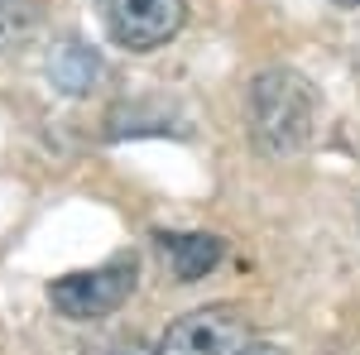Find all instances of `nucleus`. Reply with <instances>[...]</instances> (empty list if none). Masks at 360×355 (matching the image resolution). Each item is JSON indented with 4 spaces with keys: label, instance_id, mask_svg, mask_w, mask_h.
Returning a JSON list of instances; mask_svg holds the SVG:
<instances>
[{
    "label": "nucleus",
    "instance_id": "1",
    "mask_svg": "<svg viewBox=\"0 0 360 355\" xmlns=\"http://www.w3.org/2000/svg\"><path fill=\"white\" fill-rule=\"evenodd\" d=\"M317 120V96L303 72L293 67H264L250 82V135L255 149L269 159H288L312 139Z\"/></svg>",
    "mask_w": 360,
    "mask_h": 355
},
{
    "label": "nucleus",
    "instance_id": "8",
    "mask_svg": "<svg viewBox=\"0 0 360 355\" xmlns=\"http://www.w3.org/2000/svg\"><path fill=\"white\" fill-rule=\"evenodd\" d=\"M25 20H29V0H0V44L10 34H20Z\"/></svg>",
    "mask_w": 360,
    "mask_h": 355
},
{
    "label": "nucleus",
    "instance_id": "4",
    "mask_svg": "<svg viewBox=\"0 0 360 355\" xmlns=\"http://www.w3.org/2000/svg\"><path fill=\"white\" fill-rule=\"evenodd\" d=\"M250 346V322L236 302H212L183 312L159 341V355H240Z\"/></svg>",
    "mask_w": 360,
    "mask_h": 355
},
{
    "label": "nucleus",
    "instance_id": "10",
    "mask_svg": "<svg viewBox=\"0 0 360 355\" xmlns=\"http://www.w3.org/2000/svg\"><path fill=\"white\" fill-rule=\"evenodd\" d=\"M336 5H341V10H356V5H360V0H336Z\"/></svg>",
    "mask_w": 360,
    "mask_h": 355
},
{
    "label": "nucleus",
    "instance_id": "7",
    "mask_svg": "<svg viewBox=\"0 0 360 355\" xmlns=\"http://www.w3.org/2000/svg\"><path fill=\"white\" fill-rule=\"evenodd\" d=\"M82 355H159V351H149L139 336H111V341H96V346H86Z\"/></svg>",
    "mask_w": 360,
    "mask_h": 355
},
{
    "label": "nucleus",
    "instance_id": "2",
    "mask_svg": "<svg viewBox=\"0 0 360 355\" xmlns=\"http://www.w3.org/2000/svg\"><path fill=\"white\" fill-rule=\"evenodd\" d=\"M135 273H139V264H135V254L125 250V254H111L96 269H72V273H63V278H53L49 283V302L68 322L111 317L115 307L135 293Z\"/></svg>",
    "mask_w": 360,
    "mask_h": 355
},
{
    "label": "nucleus",
    "instance_id": "6",
    "mask_svg": "<svg viewBox=\"0 0 360 355\" xmlns=\"http://www.w3.org/2000/svg\"><path fill=\"white\" fill-rule=\"evenodd\" d=\"M49 77L63 96H86L101 77V58L82 44H58L53 58H49Z\"/></svg>",
    "mask_w": 360,
    "mask_h": 355
},
{
    "label": "nucleus",
    "instance_id": "5",
    "mask_svg": "<svg viewBox=\"0 0 360 355\" xmlns=\"http://www.w3.org/2000/svg\"><path fill=\"white\" fill-rule=\"evenodd\" d=\"M154 240L168 254V269H173L178 283H197L207 269H217V259L226 254L221 235H207V231H159Z\"/></svg>",
    "mask_w": 360,
    "mask_h": 355
},
{
    "label": "nucleus",
    "instance_id": "9",
    "mask_svg": "<svg viewBox=\"0 0 360 355\" xmlns=\"http://www.w3.org/2000/svg\"><path fill=\"white\" fill-rule=\"evenodd\" d=\"M240 355H283V351H278V346H264V341H259V346L250 341V346H245V351H240Z\"/></svg>",
    "mask_w": 360,
    "mask_h": 355
},
{
    "label": "nucleus",
    "instance_id": "3",
    "mask_svg": "<svg viewBox=\"0 0 360 355\" xmlns=\"http://www.w3.org/2000/svg\"><path fill=\"white\" fill-rule=\"evenodd\" d=\"M96 10L111 44L130 53H154L188 25V0H96Z\"/></svg>",
    "mask_w": 360,
    "mask_h": 355
}]
</instances>
